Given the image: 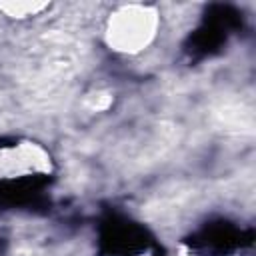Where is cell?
<instances>
[{
	"mask_svg": "<svg viewBox=\"0 0 256 256\" xmlns=\"http://www.w3.org/2000/svg\"><path fill=\"white\" fill-rule=\"evenodd\" d=\"M238 12H234L230 6H214L204 26L190 38L188 52L192 56H210L226 42L230 30L238 28Z\"/></svg>",
	"mask_w": 256,
	"mask_h": 256,
	"instance_id": "6da1fadb",
	"label": "cell"
}]
</instances>
